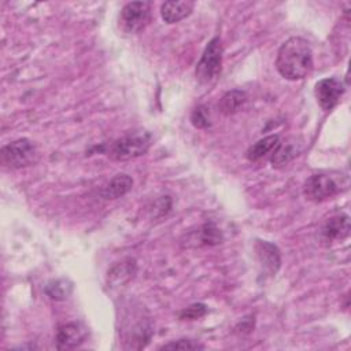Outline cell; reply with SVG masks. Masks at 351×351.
<instances>
[{
    "instance_id": "6da1fadb",
    "label": "cell",
    "mask_w": 351,
    "mask_h": 351,
    "mask_svg": "<svg viewBox=\"0 0 351 351\" xmlns=\"http://www.w3.org/2000/svg\"><path fill=\"white\" fill-rule=\"evenodd\" d=\"M313 52L302 37H291L280 47L276 59L277 71L289 81L304 78L313 70Z\"/></svg>"
},
{
    "instance_id": "7a4b0ae2",
    "label": "cell",
    "mask_w": 351,
    "mask_h": 351,
    "mask_svg": "<svg viewBox=\"0 0 351 351\" xmlns=\"http://www.w3.org/2000/svg\"><path fill=\"white\" fill-rule=\"evenodd\" d=\"M152 141V136L148 132L138 130L117 138L108 149V156L118 162L136 159L144 155Z\"/></svg>"
},
{
    "instance_id": "3957f363",
    "label": "cell",
    "mask_w": 351,
    "mask_h": 351,
    "mask_svg": "<svg viewBox=\"0 0 351 351\" xmlns=\"http://www.w3.org/2000/svg\"><path fill=\"white\" fill-rule=\"evenodd\" d=\"M0 156L1 163L8 169H22L37 162L38 151L32 140L19 138L4 145Z\"/></svg>"
},
{
    "instance_id": "277c9868",
    "label": "cell",
    "mask_w": 351,
    "mask_h": 351,
    "mask_svg": "<svg viewBox=\"0 0 351 351\" xmlns=\"http://www.w3.org/2000/svg\"><path fill=\"white\" fill-rule=\"evenodd\" d=\"M222 53H223V49H222L221 38L214 37L213 40H210L195 70L196 80L200 84H210L219 75L221 66H222Z\"/></svg>"
},
{
    "instance_id": "5b68a950",
    "label": "cell",
    "mask_w": 351,
    "mask_h": 351,
    "mask_svg": "<svg viewBox=\"0 0 351 351\" xmlns=\"http://www.w3.org/2000/svg\"><path fill=\"white\" fill-rule=\"evenodd\" d=\"M151 5L147 1H132L123 5L118 16V26L126 34L141 32L149 22Z\"/></svg>"
},
{
    "instance_id": "8992f818",
    "label": "cell",
    "mask_w": 351,
    "mask_h": 351,
    "mask_svg": "<svg viewBox=\"0 0 351 351\" xmlns=\"http://www.w3.org/2000/svg\"><path fill=\"white\" fill-rule=\"evenodd\" d=\"M339 191V184L328 174H313L306 180L303 186L306 199L317 203L333 197Z\"/></svg>"
},
{
    "instance_id": "52a82bcc",
    "label": "cell",
    "mask_w": 351,
    "mask_h": 351,
    "mask_svg": "<svg viewBox=\"0 0 351 351\" xmlns=\"http://www.w3.org/2000/svg\"><path fill=\"white\" fill-rule=\"evenodd\" d=\"M344 93V84L335 77L322 78L315 84L314 95L322 110H332L341 99Z\"/></svg>"
},
{
    "instance_id": "ba28073f",
    "label": "cell",
    "mask_w": 351,
    "mask_h": 351,
    "mask_svg": "<svg viewBox=\"0 0 351 351\" xmlns=\"http://www.w3.org/2000/svg\"><path fill=\"white\" fill-rule=\"evenodd\" d=\"M350 234V217L347 214H339L326 219L318 233V240L322 245H332L337 241L347 239Z\"/></svg>"
},
{
    "instance_id": "9c48e42d",
    "label": "cell",
    "mask_w": 351,
    "mask_h": 351,
    "mask_svg": "<svg viewBox=\"0 0 351 351\" xmlns=\"http://www.w3.org/2000/svg\"><path fill=\"white\" fill-rule=\"evenodd\" d=\"M88 336L86 328L81 322H67L56 330V348L58 350H73L80 347Z\"/></svg>"
},
{
    "instance_id": "30bf717a",
    "label": "cell",
    "mask_w": 351,
    "mask_h": 351,
    "mask_svg": "<svg viewBox=\"0 0 351 351\" xmlns=\"http://www.w3.org/2000/svg\"><path fill=\"white\" fill-rule=\"evenodd\" d=\"M255 251H256V256H258V261H259L263 271L267 273L269 276H274L281 263V256H280L278 248L269 241L258 240L255 244Z\"/></svg>"
},
{
    "instance_id": "8fae6325",
    "label": "cell",
    "mask_w": 351,
    "mask_h": 351,
    "mask_svg": "<svg viewBox=\"0 0 351 351\" xmlns=\"http://www.w3.org/2000/svg\"><path fill=\"white\" fill-rule=\"evenodd\" d=\"M195 7V3L191 0L182 1H165L160 5V15L166 23H177L186 18Z\"/></svg>"
},
{
    "instance_id": "7c38bea8",
    "label": "cell",
    "mask_w": 351,
    "mask_h": 351,
    "mask_svg": "<svg viewBox=\"0 0 351 351\" xmlns=\"http://www.w3.org/2000/svg\"><path fill=\"white\" fill-rule=\"evenodd\" d=\"M280 137L277 134H270L266 136L261 140H258L255 144H252L248 149H247V159L251 162H256L265 156H267L269 154H273L277 147L280 145Z\"/></svg>"
},
{
    "instance_id": "4fadbf2b",
    "label": "cell",
    "mask_w": 351,
    "mask_h": 351,
    "mask_svg": "<svg viewBox=\"0 0 351 351\" xmlns=\"http://www.w3.org/2000/svg\"><path fill=\"white\" fill-rule=\"evenodd\" d=\"M133 186V180L128 174H118L110 180V182L101 189L104 199H118L128 193Z\"/></svg>"
},
{
    "instance_id": "5bb4252c",
    "label": "cell",
    "mask_w": 351,
    "mask_h": 351,
    "mask_svg": "<svg viewBox=\"0 0 351 351\" xmlns=\"http://www.w3.org/2000/svg\"><path fill=\"white\" fill-rule=\"evenodd\" d=\"M247 101V95L243 90L239 89H233L226 92L218 103V108L223 115H232L234 112H237L243 104Z\"/></svg>"
},
{
    "instance_id": "9a60e30c",
    "label": "cell",
    "mask_w": 351,
    "mask_h": 351,
    "mask_svg": "<svg viewBox=\"0 0 351 351\" xmlns=\"http://www.w3.org/2000/svg\"><path fill=\"white\" fill-rule=\"evenodd\" d=\"M300 152L299 144L293 141L288 143H280L277 149L271 154V163L273 167H284L287 166L291 160H293Z\"/></svg>"
},
{
    "instance_id": "2e32d148",
    "label": "cell",
    "mask_w": 351,
    "mask_h": 351,
    "mask_svg": "<svg viewBox=\"0 0 351 351\" xmlns=\"http://www.w3.org/2000/svg\"><path fill=\"white\" fill-rule=\"evenodd\" d=\"M134 271H136L134 261L128 259V261H123V262H119L118 265H115L112 267V270L108 273V277L111 278L112 282L125 284L126 281H129L133 277Z\"/></svg>"
},
{
    "instance_id": "e0dca14e",
    "label": "cell",
    "mask_w": 351,
    "mask_h": 351,
    "mask_svg": "<svg viewBox=\"0 0 351 351\" xmlns=\"http://www.w3.org/2000/svg\"><path fill=\"white\" fill-rule=\"evenodd\" d=\"M222 241V234L214 223H206L199 230V243L203 245H215Z\"/></svg>"
},
{
    "instance_id": "ac0fdd59",
    "label": "cell",
    "mask_w": 351,
    "mask_h": 351,
    "mask_svg": "<svg viewBox=\"0 0 351 351\" xmlns=\"http://www.w3.org/2000/svg\"><path fill=\"white\" fill-rule=\"evenodd\" d=\"M48 296H51L52 299H56V300H63L69 296V293L71 292V285H69L64 280H56V281H52L47 285L45 288Z\"/></svg>"
},
{
    "instance_id": "d6986e66",
    "label": "cell",
    "mask_w": 351,
    "mask_h": 351,
    "mask_svg": "<svg viewBox=\"0 0 351 351\" xmlns=\"http://www.w3.org/2000/svg\"><path fill=\"white\" fill-rule=\"evenodd\" d=\"M191 122L197 129H206L210 126V115L206 106H197L191 114Z\"/></svg>"
},
{
    "instance_id": "ffe728a7",
    "label": "cell",
    "mask_w": 351,
    "mask_h": 351,
    "mask_svg": "<svg viewBox=\"0 0 351 351\" xmlns=\"http://www.w3.org/2000/svg\"><path fill=\"white\" fill-rule=\"evenodd\" d=\"M204 346L192 339H180L176 341H170L163 344L159 350H203Z\"/></svg>"
},
{
    "instance_id": "44dd1931",
    "label": "cell",
    "mask_w": 351,
    "mask_h": 351,
    "mask_svg": "<svg viewBox=\"0 0 351 351\" xmlns=\"http://www.w3.org/2000/svg\"><path fill=\"white\" fill-rule=\"evenodd\" d=\"M207 313V307L203 303H195L188 306L180 313L181 319H197Z\"/></svg>"
}]
</instances>
